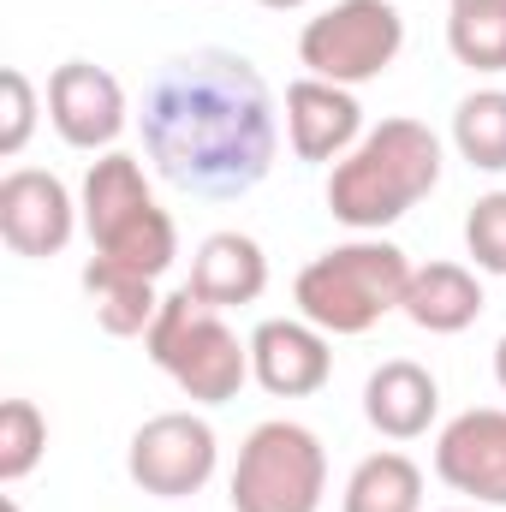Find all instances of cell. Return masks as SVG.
<instances>
[{
	"label": "cell",
	"instance_id": "6da1fadb",
	"mask_svg": "<svg viewBox=\"0 0 506 512\" xmlns=\"http://www.w3.org/2000/svg\"><path fill=\"white\" fill-rule=\"evenodd\" d=\"M143 149L185 197L227 203L256 191L280 155L268 78L233 48H191L161 60L143 90Z\"/></svg>",
	"mask_w": 506,
	"mask_h": 512
},
{
	"label": "cell",
	"instance_id": "7a4b0ae2",
	"mask_svg": "<svg viewBox=\"0 0 506 512\" xmlns=\"http://www.w3.org/2000/svg\"><path fill=\"white\" fill-rule=\"evenodd\" d=\"M435 185H441V137L411 114H393L364 131L346 161H334L328 215L352 233H381L405 221Z\"/></svg>",
	"mask_w": 506,
	"mask_h": 512
},
{
	"label": "cell",
	"instance_id": "3957f363",
	"mask_svg": "<svg viewBox=\"0 0 506 512\" xmlns=\"http://www.w3.org/2000/svg\"><path fill=\"white\" fill-rule=\"evenodd\" d=\"M78 209H84V233H90V245H96L102 262H114V268H126V274H143V280H161V274L173 268V256H179V227H173V215L155 203L149 173H143L137 155H126V149L96 155L90 173H84Z\"/></svg>",
	"mask_w": 506,
	"mask_h": 512
},
{
	"label": "cell",
	"instance_id": "277c9868",
	"mask_svg": "<svg viewBox=\"0 0 506 512\" xmlns=\"http://www.w3.org/2000/svg\"><path fill=\"white\" fill-rule=\"evenodd\" d=\"M405 286H411L405 251L376 239V233H358V239L310 256L298 268L292 304L322 334H370L381 316L405 310Z\"/></svg>",
	"mask_w": 506,
	"mask_h": 512
},
{
	"label": "cell",
	"instance_id": "5b68a950",
	"mask_svg": "<svg viewBox=\"0 0 506 512\" xmlns=\"http://www.w3.org/2000/svg\"><path fill=\"white\" fill-rule=\"evenodd\" d=\"M143 352L197 405H227V399H239V387L251 382V340H239L227 328V316L209 310L191 286L161 298V310H155V322L143 334Z\"/></svg>",
	"mask_w": 506,
	"mask_h": 512
},
{
	"label": "cell",
	"instance_id": "8992f818",
	"mask_svg": "<svg viewBox=\"0 0 506 512\" xmlns=\"http://www.w3.org/2000/svg\"><path fill=\"white\" fill-rule=\"evenodd\" d=\"M322 495H328L322 435L292 417L256 423L239 447L233 483H227L233 512H322Z\"/></svg>",
	"mask_w": 506,
	"mask_h": 512
},
{
	"label": "cell",
	"instance_id": "52a82bcc",
	"mask_svg": "<svg viewBox=\"0 0 506 512\" xmlns=\"http://www.w3.org/2000/svg\"><path fill=\"white\" fill-rule=\"evenodd\" d=\"M405 48V18L393 0H334L298 30V66L328 84H376Z\"/></svg>",
	"mask_w": 506,
	"mask_h": 512
},
{
	"label": "cell",
	"instance_id": "ba28073f",
	"mask_svg": "<svg viewBox=\"0 0 506 512\" xmlns=\"http://www.w3.org/2000/svg\"><path fill=\"white\" fill-rule=\"evenodd\" d=\"M221 465V441H215V423L197 417V411H161L149 417L126 447V471L131 483L155 501H185L197 489H209Z\"/></svg>",
	"mask_w": 506,
	"mask_h": 512
},
{
	"label": "cell",
	"instance_id": "9c48e42d",
	"mask_svg": "<svg viewBox=\"0 0 506 512\" xmlns=\"http://www.w3.org/2000/svg\"><path fill=\"white\" fill-rule=\"evenodd\" d=\"M78 221H84V209L72 203V191H66L60 173H48V167H12L0 179V239H6L12 256H30V262L60 256L72 245Z\"/></svg>",
	"mask_w": 506,
	"mask_h": 512
},
{
	"label": "cell",
	"instance_id": "30bf717a",
	"mask_svg": "<svg viewBox=\"0 0 506 512\" xmlns=\"http://www.w3.org/2000/svg\"><path fill=\"white\" fill-rule=\"evenodd\" d=\"M126 90L108 66L96 60H66L48 78V126L60 131V143L84 149V155H108L126 131Z\"/></svg>",
	"mask_w": 506,
	"mask_h": 512
},
{
	"label": "cell",
	"instance_id": "8fae6325",
	"mask_svg": "<svg viewBox=\"0 0 506 512\" xmlns=\"http://www.w3.org/2000/svg\"><path fill=\"white\" fill-rule=\"evenodd\" d=\"M435 477L477 507H506V411L471 405L435 435Z\"/></svg>",
	"mask_w": 506,
	"mask_h": 512
},
{
	"label": "cell",
	"instance_id": "7c38bea8",
	"mask_svg": "<svg viewBox=\"0 0 506 512\" xmlns=\"http://www.w3.org/2000/svg\"><path fill=\"white\" fill-rule=\"evenodd\" d=\"M334 376L328 334L304 316H268L251 334V382L274 399H310Z\"/></svg>",
	"mask_w": 506,
	"mask_h": 512
},
{
	"label": "cell",
	"instance_id": "4fadbf2b",
	"mask_svg": "<svg viewBox=\"0 0 506 512\" xmlns=\"http://www.w3.org/2000/svg\"><path fill=\"white\" fill-rule=\"evenodd\" d=\"M364 108L346 84H328V78H292L286 84V143L298 161H346L364 137Z\"/></svg>",
	"mask_w": 506,
	"mask_h": 512
},
{
	"label": "cell",
	"instance_id": "5bb4252c",
	"mask_svg": "<svg viewBox=\"0 0 506 512\" xmlns=\"http://www.w3.org/2000/svg\"><path fill=\"white\" fill-rule=\"evenodd\" d=\"M364 417L387 441H417L441 417V382L411 358H387L364 382Z\"/></svg>",
	"mask_w": 506,
	"mask_h": 512
},
{
	"label": "cell",
	"instance_id": "9a60e30c",
	"mask_svg": "<svg viewBox=\"0 0 506 512\" xmlns=\"http://www.w3.org/2000/svg\"><path fill=\"white\" fill-rule=\"evenodd\" d=\"M209 310H233L256 304L268 292V256L251 233H209L191 256V280H185Z\"/></svg>",
	"mask_w": 506,
	"mask_h": 512
},
{
	"label": "cell",
	"instance_id": "2e32d148",
	"mask_svg": "<svg viewBox=\"0 0 506 512\" xmlns=\"http://www.w3.org/2000/svg\"><path fill=\"white\" fill-rule=\"evenodd\" d=\"M405 316L423 334H465L483 316V280L465 262H423L405 286Z\"/></svg>",
	"mask_w": 506,
	"mask_h": 512
},
{
	"label": "cell",
	"instance_id": "e0dca14e",
	"mask_svg": "<svg viewBox=\"0 0 506 512\" xmlns=\"http://www.w3.org/2000/svg\"><path fill=\"white\" fill-rule=\"evenodd\" d=\"M84 292H90V304H96V322H102L114 340H143L149 322H155V310H161L155 280L126 274V268H114V262H102V256L84 262Z\"/></svg>",
	"mask_w": 506,
	"mask_h": 512
},
{
	"label": "cell",
	"instance_id": "ac0fdd59",
	"mask_svg": "<svg viewBox=\"0 0 506 512\" xmlns=\"http://www.w3.org/2000/svg\"><path fill=\"white\" fill-rule=\"evenodd\" d=\"M340 512H423V471L405 453H370L352 465Z\"/></svg>",
	"mask_w": 506,
	"mask_h": 512
},
{
	"label": "cell",
	"instance_id": "d6986e66",
	"mask_svg": "<svg viewBox=\"0 0 506 512\" xmlns=\"http://www.w3.org/2000/svg\"><path fill=\"white\" fill-rule=\"evenodd\" d=\"M453 149L477 173H506V90H471L453 108Z\"/></svg>",
	"mask_w": 506,
	"mask_h": 512
},
{
	"label": "cell",
	"instance_id": "ffe728a7",
	"mask_svg": "<svg viewBox=\"0 0 506 512\" xmlns=\"http://www.w3.org/2000/svg\"><path fill=\"white\" fill-rule=\"evenodd\" d=\"M447 48L471 72H506V6H453Z\"/></svg>",
	"mask_w": 506,
	"mask_h": 512
},
{
	"label": "cell",
	"instance_id": "44dd1931",
	"mask_svg": "<svg viewBox=\"0 0 506 512\" xmlns=\"http://www.w3.org/2000/svg\"><path fill=\"white\" fill-rule=\"evenodd\" d=\"M48 453V417L36 399H6L0 405V483H24Z\"/></svg>",
	"mask_w": 506,
	"mask_h": 512
},
{
	"label": "cell",
	"instance_id": "7402d4cb",
	"mask_svg": "<svg viewBox=\"0 0 506 512\" xmlns=\"http://www.w3.org/2000/svg\"><path fill=\"white\" fill-rule=\"evenodd\" d=\"M465 251L477 262V274H501L506 280V191H489L471 203L465 215Z\"/></svg>",
	"mask_w": 506,
	"mask_h": 512
},
{
	"label": "cell",
	"instance_id": "603a6c76",
	"mask_svg": "<svg viewBox=\"0 0 506 512\" xmlns=\"http://www.w3.org/2000/svg\"><path fill=\"white\" fill-rule=\"evenodd\" d=\"M0 96H6V114H0V155L12 161V155H24V143H30V131H36V84H30L18 66H6V72H0Z\"/></svg>",
	"mask_w": 506,
	"mask_h": 512
},
{
	"label": "cell",
	"instance_id": "cb8c5ba5",
	"mask_svg": "<svg viewBox=\"0 0 506 512\" xmlns=\"http://www.w3.org/2000/svg\"><path fill=\"white\" fill-rule=\"evenodd\" d=\"M495 382H501V393H506V334H501V346H495Z\"/></svg>",
	"mask_w": 506,
	"mask_h": 512
},
{
	"label": "cell",
	"instance_id": "d4e9b609",
	"mask_svg": "<svg viewBox=\"0 0 506 512\" xmlns=\"http://www.w3.org/2000/svg\"><path fill=\"white\" fill-rule=\"evenodd\" d=\"M256 6H268V12H298V6H310V0H256Z\"/></svg>",
	"mask_w": 506,
	"mask_h": 512
},
{
	"label": "cell",
	"instance_id": "484cf974",
	"mask_svg": "<svg viewBox=\"0 0 506 512\" xmlns=\"http://www.w3.org/2000/svg\"><path fill=\"white\" fill-rule=\"evenodd\" d=\"M453 6H506V0H453Z\"/></svg>",
	"mask_w": 506,
	"mask_h": 512
},
{
	"label": "cell",
	"instance_id": "4316f807",
	"mask_svg": "<svg viewBox=\"0 0 506 512\" xmlns=\"http://www.w3.org/2000/svg\"><path fill=\"white\" fill-rule=\"evenodd\" d=\"M447 512H495V507H447Z\"/></svg>",
	"mask_w": 506,
	"mask_h": 512
},
{
	"label": "cell",
	"instance_id": "83f0119b",
	"mask_svg": "<svg viewBox=\"0 0 506 512\" xmlns=\"http://www.w3.org/2000/svg\"><path fill=\"white\" fill-rule=\"evenodd\" d=\"M0 507H6V512H18V501H12V495H6V501H0Z\"/></svg>",
	"mask_w": 506,
	"mask_h": 512
}]
</instances>
